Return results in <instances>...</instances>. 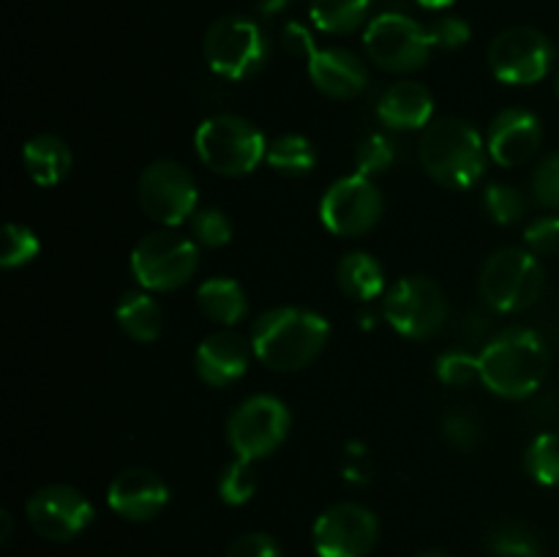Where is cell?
<instances>
[{
  "mask_svg": "<svg viewBox=\"0 0 559 557\" xmlns=\"http://www.w3.org/2000/svg\"><path fill=\"white\" fill-rule=\"evenodd\" d=\"M331 339V325L304 306H276L251 325L254 358L271 371H300L314 364Z\"/></svg>",
  "mask_w": 559,
  "mask_h": 557,
  "instance_id": "1",
  "label": "cell"
},
{
  "mask_svg": "<svg viewBox=\"0 0 559 557\" xmlns=\"http://www.w3.org/2000/svg\"><path fill=\"white\" fill-rule=\"evenodd\" d=\"M478 360L480 382L495 396L527 399L549 377L551 355L540 333L530 328H508L486 344Z\"/></svg>",
  "mask_w": 559,
  "mask_h": 557,
  "instance_id": "2",
  "label": "cell"
},
{
  "mask_svg": "<svg viewBox=\"0 0 559 557\" xmlns=\"http://www.w3.org/2000/svg\"><path fill=\"white\" fill-rule=\"evenodd\" d=\"M484 137L462 118H437L424 129L418 145L420 167L445 189H473L486 173Z\"/></svg>",
  "mask_w": 559,
  "mask_h": 557,
  "instance_id": "3",
  "label": "cell"
},
{
  "mask_svg": "<svg viewBox=\"0 0 559 557\" xmlns=\"http://www.w3.org/2000/svg\"><path fill=\"white\" fill-rule=\"evenodd\" d=\"M267 145L271 142L251 120L229 112L202 120L194 134L200 162L211 173L224 175V178H240V175L254 173L262 158H267Z\"/></svg>",
  "mask_w": 559,
  "mask_h": 557,
  "instance_id": "4",
  "label": "cell"
},
{
  "mask_svg": "<svg viewBox=\"0 0 559 557\" xmlns=\"http://www.w3.org/2000/svg\"><path fill=\"white\" fill-rule=\"evenodd\" d=\"M200 268L197 240L164 227L147 233L131 249V273L147 293H173L194 278Z\"/></svg>",
  "mask_w": 559,
  "mask_h": 557,
  "instance_id": "5",
  "label": "cell"
},
{
  "mask_svg": "<svg viewBox=\"0 0 559 557\" xmlns=\"http://www.w3.org/2000/svg\"><path fill=\"white\" fill-rule=\"evenodd\" d=\"M544 282V265L533 251L500 249L480 268L478 289L489 309L500 315H516L540 298Z\"/></svg>",
  "mask_w": 559,
  "mask_h": 557,
  "instance_id": "6",
  "label": "cell"
},
{
  "mask_svg": "<svg viewBox=\"0 0 559 557\" xmlns=\"http://www.w3.org/2000/svg\"><path fill=\"white\" fill-rule=\"evenodd\" d=\"M205 60L213 74L224 80H249L265 66L267 38L254 20L238 14L218 16L205 33Z\"/></svg>",
  "mask_w": 559,
  "mask_h": 557,
  "instance_id": "7",
  "label": "cell"
},
{
  "mask_svg": "<svg viewBox=\"0 0 559 557\" xmlns=\"http://www.w3.org/2000/svg\"><path fill=\"white\" fill-rule=\"evenodd\" d=\"M136 200L147 218L175 229L191 222V216L197 213L200 189H197L194 175L183 164L158 158L142 169L140 183H136Z\"/></svg>",
  "mask_w": 559,
  "mask_h": 557,
  "instance_id": "8",
  "label": "cell"
},
{
  "mask_svg": "<svg viewBox=\"0 0 559 557\" xmlns=\"http://www.w3.org/2000/svg\"><path fill=\"white\" fill-rule=\"evenodd\" d=\"M364 49L374 66L404 74L429 63L435 38L429 27L415 22L413 16L385 11L366 25Z\"/></svg>",
  "mask_w": 559,
  "mask_h": 557,
  "instance_id": "9",
  "label": "cell"
},
{
  "mask_svg": "<svg viewBox=\"0 0 559 557\" xmlns=\"http://www.w3.org/2000/svg\"><path fill=\"white\" fill-rule=\"evenodd\" d=\"M445 293L429 276H404L382 295V315L407 339H431L448 322Z\"/></svg>",
  "mask_w": 559,
  "mask_h": 557,
  "instance_id": "10",
  "label": "cell"
},
{
  "mask_svg": "<svg viewBox=\"0 0 559 557\" xmlns=\"http://www.w3.org/2000/svg\"><path fill=\"white\" fill-rule=\"evenodd\" d=\"M289 426H293V418L282 399L271 393H254L243 399L229 415L227 442L235 457L260 462L287 440Z\"/></svg>",
  "mask_w": 559,
  "mask_h": 557,
  "instance_id": "11",
  "label": "cell"
},
{
  "mask_svg": "<svg viewBox=\"0 0 559 557\" xmlns=\"http://www.w3.org/2000/svg\"><path fill=\"white\" fill-rule=\"evenodd\" d=\"M385 200L377 189L374 178L366 175H344L320 200V218L328 233L338 238H360L380 224Z\"/></svg>",
  "mask_w": 559,
  "mask_h": 557,
  "instance_id": "12",
  "label": "cell"
},
{
  "mask_svg": "<svg viewBox=\"0 0 559 557\" xmlns=\"http://www.w3.org/2000/svg\"><path fill=\"white\" fill-rule=\"evenodd\" d=\"M555 63V47L540 31L527 25L508 27L491 42L489 69L506 85H535Z\"/></svg>",
  "mask_w": 559,
  "mask_h": 557,
  "instance_id": "13",
  "label": "cell"
},
{
  "mask_svg": "<svg viewBox=\"0 0 559 557\" xmlns=\"http://www.w3.org/2000/svg\"><path fill=\"white\" fill-rule=\"evenodd\" d=\"M380 538L374 511L360 502H336L317 517L311 544L317 557H369Z\"/></svg>",
  "mask_w": 559,
  "mask_h": 557,
  "instance_id": "14",
  "label": "cell"
},
{
  "mask_svg": "<svg viewBox=\"0 0 559 557\" xmlns=\"http://www.w3.org/2000/svg\"><path fill=\"white\" fill-rule=\"evenodd\" d=\"M25 517L33 533L55 544H66L93 522V506L74 486L47 484L27 497Z\"/></svg>",
  "mask_w": 559,
  "mask_h": 557,
  "instance_id": "15",
  "label": "cell"
},
{
  "mask_svg": "<svg viewBox=\"0 0 559 557\" xmlns=\"http://www.w3.org/2000/svg\"><path fill=\"white\" fill-rule=\"evenodd\" d=\"M107 502L118 517L129 522H147L158 517L169 502V486L147 467L120 470L107 489Z\"/></svg>",
  "mask_w": 559,
  "mask_h": 557,
  "instance_id": "16",
  "label": "cell"
},
{
  "mask_svg": "<svg viewBox=\"0 0 559 557\" xmlns=\"http://www.w3.org/2000/svg\"><path fill=\"white\" fill-rule=\"evenodd\" d=\"M251 339H243L235 333L233 328H222V331L211 333L202 339V344L194 353V369L205 386L227 388L238 382L240 377L249 371L251 364Z\"/></svg>",
  "mask_w": 559,
  "mask_h": 557,
  "instance_id": "17",
  "label": "cell"
},
{
  "mask_svg": "<svg viewBox=\"0 0 559 557\" xmlns=\"http://www.w3.org/2000/svg\"><path fill=\"white\" fill-rule=\"evenodd\" d=\"M540 142H544L540 120L530 109L519 107L502 109L491 120L489 137H486L489 156L500 167H522V164H527L538 153Z\"/></svg>",
  "mask_w": 559,
  "mask_h": 557,
  "instance_id": "18",
  "label": "cell"
},
{
  "mask_svg": "<svg viewBox=\"0 0 559 557\" xmlns=\"http://www.w3.org/2000/svg\"><path fill=\"white\" fill-rule=\"evenodd\" d=\"M309 76L322 96L336 102L360 96L369 85V69L364 60L342 47L317 49L309 58Z\"/></svg>",
  "mask_w": 559,
  "mask_h": 557,
  "instance_id": "19",
  "label": "cell"
},
{
  "mask_svg": "<svg viewBox=\"0 0 559 557\" xmlns=\"http://www.w3.org/2000/svg\"><path fill=\"white\" fill-rule=\"evenodd\" d=\"M435 115V96L426 85L413 80L393 82L377 102V118L393 131L426 129Z\"/></svg>",
  "mask_w": 559,
  "mask_h": 557,
  "instance_id": "20",
  "label": "cell"
},
{
  "mask_svg": "<svg viewBox=\"0 0 559 557\" xmlns=\"http://www.w3.org/2000/svg\"><path fill=\"white\" fill-rule=\"evenodd\" d=\"M22 164H25L27 178L36 186H58L71 173V147L58 134H36L22 147Z\"/></svg>",
  "mask_w": 559,
  "mask_h": 557,
  "instance_id": "21",
  "label": "cell"
},
{
  "mask_svg": "<svg viewBox=\"0 0 559 557\" xmlns=\"http://www.w3.org/2000/svg\"><path fill=\"white\" fill-rule=\"evenodd\" d=\"M197 306L207 320L222 328H235L246 320V311H249L246 289L229 276L205 278L197 289Z\"/></svg>",
  "mask_w": 559,
  "mask_h": 557,
  "instance_id": "22",
  "label": "cell"
},
{
  "mask_svg": "<svg viewBox=\"0 0 559 557\" xmlns=\"http://www.w3.org/2000/svg\"><path fill=\"white\" fill-rule=\"evenodd\" d=\"M336 282L347 298L369 304L385 295V268L369 251H349L336 268Z\"/></svg>",
  "mask_w": 559,
  "mask_h": 557,
  "instance_id": "23",
  "label": "cell"
},
{
  "mask_svg": "<svg viewBox=\"0 0 559 557\" xmlns=\"http://www.w3.org/2000/svg\"><path fill=\"white\" fill-rule=\"evenodd\" d=\"M115 317L126 336H131L134 342L151 344L164 331V309L147 289H129L120 295Z\"/></svg>",
  "mask_w": 559,
  "mask_h": 557,
  "instance_id": "24",
  "label": "cell"
},
{
  "mask_svg": "<svg viewBox=\"0 0 559 557\" xmlns=\"http://www.w3.org/2000/svg\"><path fill=\"white\" fill-rule=\"evenodd\" d=\"M267 164L284 178H304L317 167V147L304 134H284L267 145Z\"/></svg>",
  "mask_w": 559,
  "mask_h": 557,
  "instance_id": "25",
  "label": "cell"
},
{
  "mask_svg": "<svg viewBox=\"0 0 559 557\" xmlns=\"http://www.w3.org/2000/svg\"><path fill=\"white\" fill-rule=\"evenodd\" d=\"M371 0H311L309 16L322 33H353L366 22Z\"/></svg>",
  "mask_w": 559,
  "mask_h": 557,
  "instance_id": "26",
  "label": "cell"
},
{
  "mask_svg": "<svg viewBox=\"0 0 559 557\" xmlns=\"http://www.w3.org/2000/svg\"><path fill=\"white\" fill-rule=\"evenodd\" d=\"M260 478H257V467L251 459L235 457L227 467L218 475V497H222L227 506H246V502L254 497Z\"/></svg>",
  "mask_w": 559,
  "mask_h": 557,
  "instance_id": "27",
  "label": "cell"
},
{
  "mask_svg": "<svg viewBox=\"0 0 559 557\" xmlns=\"http://www.w3.org/2000/svg\"><path fill=\"white\" fill-rule=\"evenodd\" d=\"M489 552L495 557H544V544L524 524L506 522L491 530Z\"/></svg>",
  "mask_w": 559,
  "mask_h": 557,
  "instance_id": "28",
  "label": "cell"
},
{
  "mask_svg": "<svg viewBox=\"0 0 559 557\" xmlns=\"http://www.w3.org/2000/svg\"><path fill=\"white\" fill-rule=\"evenodd\" d=\"M524 467L538 481L540 486L559 484V435L557 431H544L535 437L524 453Z\"/></svg>",
  "mask_w": 559,
  "mask_h": 557,
  "instance_id": "29",
  "label": "cell"
},
{
  "mask_svg": "<svg viewBox=\"0 0 559 557\" xmlns=\"http://www.w3.org/2000/svg\"><path fill=\"white\" fill-rule=\"evenodd\" d=\"M191 238L197 240V246H205V249H222L233 240V222L227 218V213L218 211V208H200V211L191 216Z\"/></svg>",
  "mask_w": 559,
  "mask_h": 557,
  "instance_id": "30",
  "label": "cell"
},
{
  "mask_svg": "<svg viewBox=\"0 0 559 557\" xmlns=\"http://www.w3.org/2000/svg\"><path fill=\"white\" fill-rule=\"evenodd\" d=\"M484 205L497 224H516L527 213V200L511 183H491L484 194Z\"/></svg>",
  "mask_w": 559,
  "mask_h": 557,
  "instance_id": "31",
  "label": "cell"
},
{
  "mask_svg": "<svg viewBox=\"0 0 559 557\" xmlns=\"http://www.w3.org/2000/svg\"><path fill=\"white\" fill-rule=\"evenodd\" d=\"M393 162H396V151H393V142L385 134H369L355 151V167L366 178H377V175L388 173Z\"/></svg>",
  "mask_w": 559,
  "mask_h": 557,
  "instance_id": "32",
  "label": "cell"
},
{
  "mask_svg": "<svg viewBox=\"0 0 559 557\" xmlns=\"http://www.w3.org/2000/svg\"><path fill=\"white\" fill-rule=\"evenodd\" d=\"M41 244H38L36 233L25 224H5L3 229V254H0V265L3 268H22L38 254Z\"/></svg>",
  "mask_w": 559,
  "mask_h": 557,
  "instance_id": "33",
  "label": "cell"
},
{
  "mask_svg": "<svg viewBox=\"0 0 559 557\" xmlns=\"http://www.w3.org/2000/svg\"><path fill=\"white\" fill-rule=\"evenodd\" d=\"M437 377H440L445 386H469V382L480 380V360L475 355L464 353V349H451V353H442L435 364Z\"/></svg>",
  "mask_w": 559,
  "mask_h": 557,
  "instance_id": "34",
  "label": "cell"
},
{
  "mask_svg": "<svg viewBox=\"0 0 559 557\" xmlns=\"http://www.w3.org/2000/svg\"><path fill=\"white\" fill-rule=\"evenodd\" d=\"M533 197L538 205L559 211V151L549 153L533 173Z\"/></svg>",
  "mask_w": 559,
  "mask_h": 557,
  "instance_id": "35",
  "label": "cell"
},
{
  "mask_svg": "<svg viewBox=\"0 0 559 557\" xmlns=\"http://www.w3.org/2000/svg\"><path fill=\"white\" fill-rule=\"evenodd\" d=\"M524 244L535 257L559 254V216H540L524 229Z\"/></svg>",
  "mask_w": 559,
  "mask_h": 557,
  "instance_id": "36",
  "label": "cell"
},
{
  "mask_svg": "<svg viewBox=\"0 0 559 557\" xmlns=\"http://www.w3.org/2000/svg\"><path fill=\"white\" fill-rule=\"evenodd\" d=\"M224 557H284L282 546L267 533H243L229 544Z\"/></svg>",
  "mask_w": 559,
  "mask_h": 557,
  "instance_id": "37",
  "label": "cell"
},
{
  "mask_svg": "<svg viewBox=\"0 0 559 557\" xmlns=\"http://www.w3.org/2000/svg\"><path fill=\"white\" fill-rule=\"evenodd\" d=\"M429 31H431V38H435V47H442V49L464 47V44L469 42V36H473L467 20H462V16H440Z\"/></svg>",
  "mask_w": 559,
  "mask_h": 557,
  "instance_id": "38",
  "label": "cell"
},
{
  "mask_svg": "<svg viewBox=\"0 0 559 557\" xmlns=\"http://www.w3.org/2000/svg\"><path fill=\"white\" fill-rule=\"evenodd\" d=\"M442 435L451 446L456 448H473L478 440V424H475L473 415L467 413H451L442 424Z\"/></svg>",
  "mask_w": 559,
  "mask_h": 557,
  "instance_id": "39",
  "label": "cell"
},
{
  "mask_svg": "<svg viewBox=\"0 0 559 557\" xmlns=\"http://www.w3.org/2000/svg\"><path fill=\"white\" fill-rule=\"evenodd\" d=\"M282 47L287 49V55H293V58H304L306 63H309L311 55L317 52L314 36H311L309 27L300 25V22H287V25H284Z\"/></svg>",
  "mask_w": 559,
  "mask_h": 557,
  "instance_id": "40",
  "label": "cell"
},
{
  "mask_svg": "<svg viewBox=\"0 0 559 557\" xmlns=\"http://www.w3.org/2000/svg\"><path fill=\"white\" fill-rule=\"evenodd\" d=\"M287 3L289 0H260V11H265V14H276V11H282Z\"/></svg>",
  "mask_w": 559,
  "mask_h": 557,
  "instance_id": "41",
  "label": "cell"
},
{
  "mask_svg": "<svg viewBox=\"0 0 559 557\" xmlns=\"http://www.w3.org/2000/svg\"><path fill=\"white\" fill-rule=\"evenodd\" d=\"M453 3H456V0H418V5H424V9H431V11H442Z\"/></svg>",
  "mask_w": 559,
  "mask_h": 557,
  "instance_id": "42",
  "label": "cell"
},
{
  "mask_svg": "<svg viewBox=\"0 0 559 557\" xmlns=\"http://www.w3.org/2000/svg\"><path fill=\"white\" fill-rule=\"evenodd\" d=\"M0 522H3V533H0V541H9V535H11V513L9 511H3L0 513Z\"/></svg>",
  "mask_w": 559,
  "mask_h": 557,
  "instance_id": "43",
  "label": "cell"
},
{
  "mask_svg": "<svg viewBox=\"0 0 559 557\" xmlns=\"http://www.w3.org/2000/svg\"><path fill=\"white\" fill-rule=\"evenodd\" d=\"M415 557H456V555H451V552H437V549H431V552H420V555H415Z\"/></svg>",
  "mask_w": 559,
  "mask_h": 557,
  "instance_id": "44",
  "label": "cell"
},
{
  "mask_svg": "<svg viewBox=\"0 0 559 557\" xmlns=\"http://www.w3.org/2000/svg\"><path fill=\"white\" fill-rule=\"evenodd\" d=\"M555 87H557V98H559V76H557V85Z\"/></svg>",
  "mask_w": 559,
  "mask_h": 557,
  "instance_id": "45",
  "label": "cell"
}]
</instances>
